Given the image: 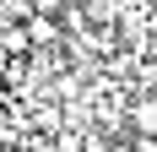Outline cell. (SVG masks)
Masks as SVG:
<instances>
[{
  "label": "cell",
  "mask_w": 157,
  "mask_h": 152,
  "mask_svg": "<svg viewBox=\"0 0 157 152\" xmlns=\"http://www.w3.org/2000/svg\"><path fill=\"white\" fill-rule=\"evenodd\" d=\"M130 130L136 136H157V98H136L130 103Z\"/></svg>",
  "instance_id": "1"
},
{
  "label": "cell",
  "mask_w": 157,
  "mask_h": 152,
  "mask_svg": "<svg viewBox=\"0 0 157 152\" xmlns=\"http://www.w3.org/2000/svg\"><path fill=\"white\" fill-rule=\"evenodd\" d=\"M6 65H11V60H6V54H0V82H6Z\"/></svg>",
  "instance_id": "2"
},
{
  "label": "cell",
  "mask_w": 157,
  "mask_h": 152,
  "mask_svg": "<svg viewBox=\"0 0 157 152\" xmlns=\"http://www.w3.org/2000/svg\"><path fill=\"white\" fill-rule=\"evenodd\" d=\"M141 6H146V11H157V0H141Z\"/></svg>",
  "instance_id": "3"
}]
</instances>
